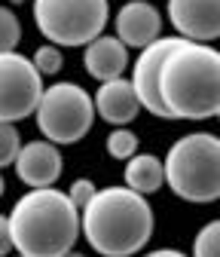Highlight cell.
Segmentation results:
<instances>
[{"label":"cell","instance_id":"obj_1","mask_svg":"<svg viewBox=\"0 0 220 257\" xmlns=\"http://www.w3.org/2000/svg\"><path fill=\"white\" fill-rule=\"evenodd\" d=\"M13 245L25 257H61L83 233V211L55 187L28 190L10 211Z\"/></svg>","mask_w":220,"mask_h":257},{"label":"cell","instance_id":"obj_2","mask_svg":"<svg viewBox=\"0 0 220 257\" xmlns=\"http://www.w3.org/2000/svg\"><path fill=\"white\" fill-rule=\"evenodd\" d=\"M83 236L104 257H132L153 236V208L132 187H101L83 208Z\"/></svg>","mask_w":220,"mask_h":257},{"label":"cell","instance_id":"obj_3","mask_svg":"<svg viewBox=\"0 0 220 257\" xmlns=\"http://www.w3.org/2000/svg\"><path fill=\"white\" fill-rule=\"evenodd\" d=\"M162 101L171 119H208L220 110V49L180 40L162 64Z\"/></svg>","mask_w":220,"mask_h":257},{"label":"cell","instance_id":"obj_4","mask_svg":"<svg viewBox=\"0 0 220 257\" xmlns=\"http://www.w3.org/2000/svg\"><path fill=\"white\" fill-rule=\"evenodd\" d=\"M165 184L183 202L220 199V138L211 132H190L165 153Z\"/></svg>","mask_w":220,"mask_h":257},{"label":"cell","instance_id":"obj_5","mask_svg":"<svg viewBox=\"0 0 220 257\" xmlns=\"http://www.w3.org/2000/svg\"><path fill=\"white\" fill-rule=\"evenodd\" d=\"M110 0H34V25L55 46H89L110 19Z\"/></svg>","mask_w":220,"mask_h":257},{"label":"cell","instance_id":"obj_6","mask_svg":"<svg viewBox=\"0 0 220 257\" xmlns=\"http://www.w3.org/2000/svg\"><path fill=\"white\" fill-rule=\"evenodd\" d=\"M95 98L77 83H52L46 86L40 107H37V128L52 144H77L95 125Z\"/></svg>","mask_w":220,"mask_h":257},{"label":"cell","instance_id":"obj_7","mask_svg":"<svg viewBox=\"0 0 220 257\" xmlns=\"http://www.w3.org/2000/svg\"><path fill=\"white\" fill-rule=\"evenodd\" d=\"M43 92V74L37 71L34 58L22 52L0 55V119L4 122H19L37 113Z\"/></svg>","mask_w":220,"mask_h":257},{"label":"cell","instance_id":"obj_8","mask_svg":"<svg viewBox=\"0 0 220 257\" xmlns=\"http://www.w3.org/2000/svg\"><path fill=\"white\" fill-rule=\"evenodd\" d=\"M183 37H159V40H153L150 46H144L135 58V71H132V86L138 92V98H141V107L153 116H159V119H171L165 101H162V64L165 58L174 52V46L180 43Z\"/></svg>","mask_w":220,"mask_h":257},{"label":"cell","instance_id":"obj_9","mask_svg":"<svg viewBox=\"0 0 220 257\" xmlns=\"http://www.w3.org/2000/svg\"><path fill=\"white\" fill-rule=\"evenodd\" d=\"M168 22L177 37L211 43L220 37V0H168Z\"/></svg>","mask_w":220,"mask_h":257},{"label":"cell","instance_id":"obj_10","mask_svg":"<svg viewBox=\"0 0 220 257\" xmlns=\"http://www.w3.org/2000/svg\"><path fill=\"white\" fill-rule=\"evenodd\" d=\"M61 172H65V159H61L58 144L40 138V141H28L22 144V153L16 159V175L25 187L37 190V187H52Z\"/></svg>","mask_w":220,"mask_h":257},{"label":"cell","instance_id":"obj_11","mask_svg":"<svg viewBox=\"0 0 220 257\" xmlns=\"http://www.w3.org/2000/svg\"><path fill=\"white\" fill-rule=\"evenodd\" d=\"M113 31L129 49H144L162 37V16L150 0H129V4L119 7L113 19Z\"/></svg>","mask_w":220,"mask_h":257},{"label":"cell","instance_id":"obj_12","mask_svg":"<svg viewBox=\"0 0 220 257\" xmlns=\"http://www.w3.org/2000/svg\"><path fill=\"white\" fill-rule=\"evenodd\" d=\"M95 110L110 125H129L141 110V98H138L132 80L116 77V80L101 83L95 92Z\"/></svg>","mask_w":220,"mask_h":257},{"label":"cell","instance_id":"obj_13","mask_svg":"<svg viewBox=\"0 0 220 257\" xmlns=\"http://www.w3.org/2000/svg\"><path fill=\"white\" fill-rule=\"evenodd\" d=\"M83 64H86V74L95 77L98 83L116 80L125 74L129 68V46H125L116 34H101L98 40H92L83 52Z\"/></svg>","mask_w":220,"mask_h":257},{"label":"cell","instance_id":"obj_14","mask_svg":"<svg viewBox=\"0 0 220 257\" xmlns=\"http://www.w3.org/2000/svg\"><path fill=\"white\" fill-rule=\"evenodd\" d=\"M125 187H132L135 193H156L162 184H165V159L153 156V153H135L129 163H125Z\"/></svg>","mask_w":220,"mask_h":257},{"label":"cell","instance_id":"obj_15","mask_svg":"<svg viewBox=\"0 0 220 257\" xmlns=\"http://www.w3.org/2000/svg\"><path fill=\"white\" fill-rule=\"evenodd\" d=\"M138 135L132 132V128H125V125H116L113 132L107 135V141H104V147H107V153L113 156V159H119V163H129V159L138 153Z\"/></svg>","mask_w":220,"mask_h":257},{"label":"cell","instance_id":"obj_16","mask_svg":"<svg viewBox=\"0 0 220 257\" xmlns=\"http://www.w3.org/2000/svg\"><path fill=\"white\" fill-rule=\"evenodd\" d=\"M193 257H220V217L208 220L193 239Z\"/></svg>","mask_w":220,"mask_h":257},{"label":"cell","instance_id":"obj_17","mask_svg":"<svg viewBox=\"0 0 220 257\" xmlns=\"http://www.w3.org/2000/svg\"><path fill=\"white\" fill-rule=\"evenodd\" d=\"M22 153V135L16 122H4L0 119V169L16 166V159Z\"/></svg>","mask_w":220,"mask_h":257},{"label":"cell","instance_id":"obj_18","mask_svg":"<svg viewBox=\"0 0 220 257\" xmlns=\"http://www.w3.org/2000/svg\"><path fill=\"white\" fill-rule=\"evenodd\" d=\"M22 40V22L10 7H0V55L4 52H16Z\"/></svg>","mask_w":220,"mask_h":257},{"label":"cell","instance_id":"obj_19","mask_svg":"<svg viewBox=\"0 0 220 257\" xmlns=\"http://www.w3.org/2000/svg\"><path fill=\"white\" fill-rule=\"evenodd\" d=\"M34 64H37V71L43 74V77H52V74H58L61 71V64H65V55H61V46H55V43H46V46H40L34 55Z\"/></svg>","mask_w":220,"mask_h":257},{"label":"cell","instance_id":"obj_20","mask_svg":"<svg viewBox=\"0 0 220 257\" xmlns=\"http://www.w3.org/2000/svg\"><path fill=\"white\" fill-rule=\"evenodd\" d=\"M95 193H98V187L92 184L89 178H77V181L68 187V196H71V202H74L80 211H83V208H86L92 199H95Z\"/></svg>","mask_w":220,"mask_h":257},{"label":"cell","instance_id":"obj_21","mask_svg":"<svg viewBox=\"0 0 220 257\" xmlns=\"http://www.w3.org/2000/svg\"><path fill=\"white\" fill-rule=\"evenodd\" d=\"M13 230H10V214H0V257H7L13 251Z\"/></svg>","mask_w":220,"mask_h":257},{"label":"cell","instance_id":"obj_22","mask_svg":"<svg viewBox=\"0 0 220 257\" xmlns=\"http://www.w3.org/2000/svg\"><path fill=\"white\" fill-rule=\"evenodd\" d=\"M144 257H186V254L177 251V248H156V251H150V254H144Z\"/></svg>","mask_w":220,"mask_h":257},{"label":"cell","instance_id":"obj_23","mask_svg":"<svg viewBox=\"0 0 220 257\" xmlns=\"http://www.w3.org/2000/svg\"><path fill=\"white\" fill-rule=\"evenodd\" d=\"M61 257H86V254H80V251H68V254H61Z\"/></svg>","mask_w":220,"mask_h":257},{"label":"cell","instance_id":"obj_24","mask_svg":"<svg viewBox=\"0 0 220 257\" xmlns=\"http://www.w3.org/2000/svg\"><path fill=\"white\" fill-rule=\"evenodd\" d=\"M4 190H7V181H4V175H0V196H4Z\"/></svg>","mask_w":220,"mask_h":257},{"label":"cell","instance_id":"obj_25","mask_svg":"<svg viewBox=\"0 0 220 257\" xmlns=\"http://www.w3.org/2000/svg\"><path fill=\"white\" fill-rule=\"evenodd\" d=\"M13 4H22V0H13Z\"/></svg>","mask_w":220,"mask_h":257},{"label":"cell","instance_id":"obj_26","mask_svg":"<svg viewBox=\"0 0 220 257\" xmlns=\"http://www.w3.org/2000/svg\"><path fill=\"white\" fill-rule=\"evenodd\" d=\"M217 119H220V110H217Z\"/></svg>","mask_w":220,"mask_h":257},{"label":"cell","instance_id":"obj_27","mask_svg":"<svg viewBox=\"0 0 220 257\" xmlns=\"http://www.w3.org/2000/svg\"><path fill=\"white\" fill-rule=\"evenodd\" d=\"M16 257H25V254H16Z\"/></svg>","mask_w":220,"mask_h":257}]
</instances>
